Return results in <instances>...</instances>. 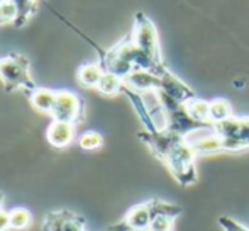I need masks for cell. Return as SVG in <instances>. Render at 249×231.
I'll return each instance as SVG.
<instances>
[{"label": "cell", "mask_w": 249, "mask_h": 231, "mask_svg": "<svg viewBox=\"0 0 249 231\" xmlns=\"http://www.w3.org/2000/svg\"><path fill=\"white\" fill-rule=\"evenodd\" d=\"M0 80L5 92L22 90L27 96L31 90L37 87L31 75L29 58L20 53H10L0 58Z\"/></svg>", "instance_id": "2"}, {"label": "cell", "mask_w": 249, "mask_h": 231, "mask_svg": "<svg viewBox=\"0 0 249 231\" xmlns=\"http://www.w3.org/2000/svg\"><path fill=\"white\" fill-rule=\"evenodd\" d=\"M54 97H56V90L46 89V87H36V89L27 94V99H29L31 106L36 111L48 116L51 114L53 106H54Z\"/></svg>", "instance_id": "7"}, {"label": "cell", "mask_w": 249, "mask_h": 231, "mask_svg": "<svg viewBox=\"0 0 249 231\" xmlns=\"http://www.w3.org/2000/svg\"><path fill=\"white\" fill-rule=\"evenodd\" d=\"M10 2L16 5V10H17L14 27L20 29L24 24H27V20H29L31 16L34 14V10H36V7H37V0H10Z\"/></svg>", "instance_id": "11"}, {"label": "cell", "mask_w": 249, "mask_h": 231, "mask_svg": "<svg viewBox=\"0 0 249 231\" xmlns=\"http://www.w3.org/2000/svg\"><path fill=\"white\" fill-rule=\"evenodd\" d=\"M16 17H17L16 5L10 0L0 3V26H3V24H14L16 22Z\"/></svg>", "instance_id": "14"}, {"label": "cell", "mask_w": 249, "mask_h": 231, "mask_svg": "<svg viewBox=\"0 0 249 231\" xmlns=\"http://www.w3.org/2000/svg\"><path fill=\"white\" fill-rule=\"evenodd\" d=\"M10 230V218H9V211H3L0 208V231H7Z\"/></svg>", "instance_id": "15"}, {"label": "cell", "mask_w": 249, "mask_h": 231, "mask_svg": "<svg viewBox=\"0 0 249 231\" xmlns=\"http://www.w3.org/2000/svg\"><path fill=\"white\" fill-rule=\"evenodd\" d=\"M76 143L85 152H93V150H100L104 146V136L97 131H85L76 138Z\"/></svg>", "instance_id": "13"}, {"label": "cell", "mask_w": 249, "mask_h": 231, "mask_svg": "<svg viewBox=\"0 0 249 231\" xmlns=\"http://www.w3.org/2000/svg\"><path fill=\"white\" fill-rule=\"evenodd\" d=\"M234 117L232 106L227 99H213L209 100V119L212 124L217 122L227 121V119Z\"/></svg>", "instance_id": "9"}, {"label": "cell", "mask_w": 249, "mask_h": 231, "mask_svg": "<svg viewBox=\"0 0 249 231\" xmlns=\"http://www.w3.org/2000/svg\"><path fill=\"white\" fill-rule=\"evenodd\" d=\"M46 139L54 148H66L76 139V124L65 121H51L46 131Z\"/></svg>", "instance_id": "6"}, {"label": "cell", "mask_w": 249, "mask_h": 231, "mask_svg": "<svg viewBox=\"0 0 249 231\" xmlns=\"http://www.w3.org/2000/svg\"><path fill=\"white\" fill-rule=\"evenodd\" d=\"M183 209L177 204L154 199V218L148 231H173L175 221L180 218Z\"/></svg>", "instance_id": "5"}, {"label": "cell", "mask_w": 249, "mask_h": 231, "mask_svg": "<svg viewBox=\"0 0 249 231\" xmlns=\"http://www.w3.org/2000/svg\"><path fill=\"white\" fill-rule=\"evenodd\" d=\"M102 75H104V68L100 66V63H83L76 72L78 82L87 89H97Z\"/></svg>", "instance_id": "8"}, {"label": "cell", "mask_w": 249, "mask_h": 231, "mask_svg": "<svg viewBox=\"0 0 249 231\" xmlns=\"http://www.w3.org/2000/svg\"><path fill=\"white\" fill-rule=\"evenodd\" d=\"M122 89H124V80L119 78L117 75L104 72L95 90H99L102 96L112 97V96H117V94H122Z\"/></svg>", "instance_id": "10"}, {"label": "cell", "mask_w": 249, "mask_h": 231, "mask_svg": "<svg viewBox=\"0 0 249 231\" xmlns=\"http://www.w3.org/2000/svg\"><path fill=\"white\" fill-rule=\"evenodd\" d=\"M3 2H9V0H0V3H3Z\"/></svg>", "instance_id": "17"}, {"label": "cell", "mask_w": 249, "mask_h": 231, "mask_svg": "<svg viewBox=\"0 0 249 231\" xmlns=\"http://www.w3.org/2000/svg\"><path fill=\"white\" fill-rule=\"evenodd\" d=\"M3 204V192H0V208H2Z\"/></svg>", "instance_id": "16"}, {"label": "cell", "mask_w": 249, "mask_h": 231, "mask_svg": "<svg viewBox=\"0 0 249 231\" xmlns=\"http://www.w3.org/2000/svg\"><path fill=\"white\" fill-rule=\"evenodd\" d=\"M122 94L131 100L139 119L144 124V131L138 133V138L148 146L158 160H161V163L170 170V173L178 184H181L183 187L194 185L197 182L195 160L198 155L194 150L190 139L166 128H158L141 92H136L124 85Z\"/></svg>", "instance_id": "1"}, {"label": "cell", "mask_w": 249, "mask_h": 231, "mask_svg": "<svg viewBox=\"0 0 249 231\" xmlns=\"http://www.w3.org/2000/svg\"><path fill=\"white\" fill-rule=\"evenodd\" d=\"M154 218V199L136 204L125 212L119 223L112 225L108 231H148Z\"/></svg>", "instance_id": "4"}, {"label": "cell", "mask_w": 249, "mask_h": 231, "mask_svg": "<svg viewBox=\"0 0 249 231\" xmlns=\"http://www.w3.org/2000/svg\"><path fill=\"white\" fill-rule=\"evenodd\" d=\"M10 228L12 230H27L33 225V214L26 208H14L9 211Z\"/></svg>", "instance_id": "12"}, {"label": "cell", "mask_w": 249, "mask_h": 231, "mask_svg": "<svg viewBox=\"0 0 249 231\" xmlns=\"http://www.w3.org/2000/svg\"><path fill=\"white\" fill-rule=\"evenodd\" d=\"M50 116L53 121H65L78 126L85 121V102L71 90H56L54 106Z\"/></svg>", "instance_id": "3"}]
</instances>
